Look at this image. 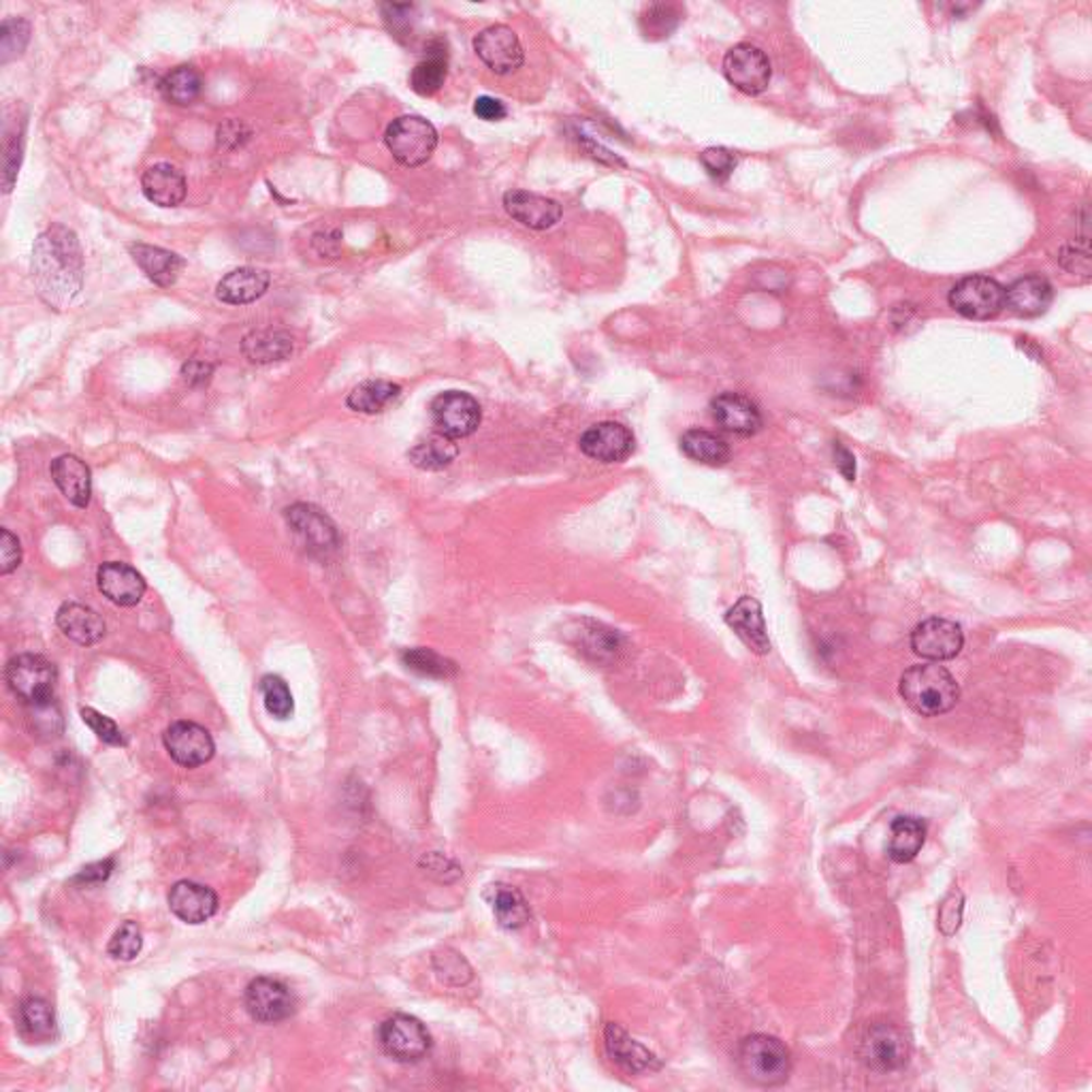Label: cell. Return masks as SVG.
Wrapping results in <instances>:
<instances>
[{
	"label": "cell",
	"instance_id": "cell-39",
	"mask_svg": "<svg viewBox=\"0 0 1092 1092\" xmlns=\"http://www.w3.org/2000/svg\"><path fill=\"white\" fill-rule=\"evenodd\" d=\"M580 651L593 658L596 662L613 660L621 651V636L613 629H604L602 625H593L591 629L580 632Z\"/></svg>",
	"mask_w": 1092,
	"mask_h": 1092
},
{
	"label": "cell",
	"instance_id": "cell-41",
	"mask_svg": "<svg viewBox=\"0 0 1092 1092\" xmlns=\"http://www.w3.org/2000/svg\"><path fill=\"white\" fill-rule=\"evenodd\" d=\"M401 660L408 670L431 679H448L455 674V664L431 649H408Z\"/></svg>",
	"mask_w": 1092,
	"mask_h": 1092
},
{
	"label": "cell",
	"instance_id": "cell-44",
	"mask_svg": "<svg viewBox=\"0 0 1092 1092\" xmlns=\"http://www.w3.org/2000/svg\"><path fill=\"white\" fill-rule=\"evenodd\" d=\"M22 149H24V137L22 131H11L9 127L4 129V147H2V191H13V184L17 180V171L22 165Z\"/></svg>",
	"mask_w": 1092,
	"mask_h": 1092
},
{
	"label": "cell",
	"instance_id": "cell-5",
	"mask_svg": "<svg viewBox=\"0 0 1092 1092\" xmlns=\"http://www.w3.org/2000/svg\"><path fill=\"white\" fill-rule=\"evenodd\" d=\"M384 142L397 163L421 167L437 147V131L421 116H401L388 124Z\"/></svg>",
	"mask_w": 1092,
	"mask_h": 1092
},
{
	"label": "cell",
	"instance_id": "cell-6",
	"mask_svg": "<svg viewBox=\"0 0 1092 1092\" xmlns=\"http://www.w3.org/2000/svg\"><path fill=\"white\" fill-rule=\"evenodd\" d=\"M382 1052L397 1063H419L431 1049L428 1027L408 1013L386 1018L379 1029Z\"/></svg>",
	"mask_w": 1092,
	"mask_h": 1092
},
{
	"label": "cell",
	"instance_id": "cell-57",
	"mask_svg": "<svg viewBox=\"0 0 1092 1092\" xmlns=\"http://www.w3.org/2000/svg\"><path fill=\"white\" fill-rule=\"evenodd\" d=\"M113 868V862L107 860V862H98V864H93L88 868H84V873L77 875V881H105L109 877Z\"/></svg>",
	"mask_w": 1092,
	"mask_h": 1092
},
{
	"label": "cell",
	"instance_id": "cell-8",
	"mask_svg": "<svg viewBox=\"0 0 1092 1092\" xmlns=\"http://www.w3.org/2000/svg\"><path fill=\"white\" fill-rule=\"evenodd\" d=\"M11 692L28 705L51 700L56 685V668L41 656L24 653L13 658L4 670Z\"/></svg>",
	"mask_w": 1092,
	"mask_h": 1092
},
{
	"label": "cell",
	"instance_id": "cell-49",
	"mask_svg": "<svg viewBox=\"0 0 1092 1092\" xmlns=\"http://www.w3.org/2000/svg\"><path fill=\"white\" fill-rule=\"evenodd\" d=\"M28 707H31L28 717L35 723L37 732H44V734H49V736H56L60 732L62 719H60L58 709L51 705V700L37 703V705H28Z\"/></svg>",
	"mask_w": 1092,
	"mask_h": 1092
},
{
	"label": "cell",
	"instance_id": "cell-23",
	"mask_svg": "<svg viewBox=\"0 0 1092 1092\" xmlns=\"http://www.w3.org/2000/svg\"><path fill=\"white\" fill-rule=\"evenodd\" d=\"M129 252L137 267L145 274V278L156 286H173L178 283L184 261L171 250L158 248V245H147V243H131Z\"/></svg>",
	"mask_w": 1092,
	"mask_h": 1092
},
{
	"label": "cell",
	"instance_id": "cell-42",
	"mask_svg": "<svg viewBox=\"0 0 1092 1092\" xmlns=\"http://www.w3.org/2000/svg\"><path fill=\"white\" fill-rule=\"evenodd\" d=\"M261 696H263L265 709H267L269 715H274L276 719H288L292 715V711H295L292 694H290L285 679H280L276 674L263 676V681H261Z\"/></svg>",
	"mask_w": 1092,
	"mask_h": 1092
},
{
	"label": "cell",
	"instance_id": "cell-51",
	"mask_svg": "<svg viewBox=\"0 0 1092 1092\" xmlns=\"http://www.w3.org/2000/svg\"><path fill=\"white\" fill-rule=\"evenodd\" d=\"M1058 261L1063 263V267L1071 274H1082L1089 278L1091 274V252L1089 248H1078V245H1067L1060 250L1058 254Z\"/></svg>",
	"mask_w": 1092,
	"mask_h": 1092
},
{
	"label": "cell",
	"instance_id": "cell-27",
	"mask_svg": "<svg viewBox=\"0 0 1092 1092\" xmlns=\"http://www.w3.org/2000/svg\"><path fill=\"white\" fill-rule=\"evenodd\" d=\"M272 285V276L265 269L239 267L227 274L218 286L216 297L229 305H245L261 299Z\"/></svg>",
	"mask_w": 1092,
	"mask_h": 1092
},
{
	"label": "cell",
	"instance_id": "cell-28",
	"mask_svg": "<svg viewBox=\"0 0 1092 1092\" xmlns=\"http://www.w3.org/2000/svg\"><path fill=\"white\" fill-rule=\"evenodd\" d=\"M143 194L158 207H178L187 196V178L173 165L149 167L142 178Z\"/></svg>",
	"mask_w": 1092,
	"mask_h": 1092
},
{
	"label": "cell",
	"instance_id": "cell-53",
	"mask_svg": "<svg viewBox=\"0 0 1092 1092\" xmlns=\"http://www.w3.org/2000/svg\"><path fill=\"white\" fill-rule=\"evenodd\" d=\"M475 113L480 120L497 122V120H504L508 111H506L502 100H497L493 96H480V98H476Z\"/></svg>",
	"mask_w": 1092,
	"mask_h": 1092
},
{
	"label": "cell",
	"instance_id": "cell-31",
	"mask_svg": "<svg viewBox=\"0 0 1092 1092\" xmlns=\"http://www.w3.org/2000/svg\"><path fill=\"white\" fill-rule=\"evenodd\" d=\"M241 352L250 363L256 365L285 361L292 355V337L286 332L274 329L248 333L241 341Z\"/></svg>",
	"mask_w": 1092,
	"mask_h": 1092
},
{
	"label": "cell",
	"instance_id": "cell-33",
	"mask_svg": "<svg viewBox=\"0 0 1092 1092\" xmlns=\"http://www.w3.org/2000/svg\"><path fill=\"white\" fill-rule=\"evenodd\" d=\"M681 451L696 464L723 466L730 459V446L723 437L705 429H689L681 437Z\"/></svg>",
	"mask_w": 1092,
	"mask_h": 1092
},
{
	"label": "cell",
	"instance_id": "cell-13",
	"mask_svg": "<svg viewBox=\"0 0 1092 1092\" xmlns=\"http://www.w3.org/2000/svg\"><path fill=\"white\" fill-rule=\"evenodd\" d=\"M286 521L295 529V533L301 538L303 547L312 555L327 560L339 549V536L335 531V525L316 506L295 504L286 511Z\"/></svg>",
	"mask_w": 1092,
	"mask_h": 1092
},
{
	"label": "cell",
	"instance_id": "cell-46",
	"mask_svg": "<svg viewBox=\"0 0 1092 1092\" xmlns=\"http://www.w3.org/2000/svg\"><path fill=\"white\" fill-rule=\"evenodd\" d=\"M700 163L707 169V173L717 182H725L732 171L736 169V156L734 152L725 147H709L700 154Z\"/></svg>",
	"mask_w": 1092,
	"mask_h": 1092
},
{
	"label": "cell",
	"instance_id": "cell-11",
	"mask_svg": "<svg viewBox=\"0 0 1092 1092\" xmlns=\"http://www.w3.org/2000/svg\"><path fill=\"white\" fill-rule=\"evenodd\" d=\"M245 1009L252 1020L276 1024L295 1013L297 998L280 980L256 977L245 988Z\"/></svg>",
	"mask_w": 1092,
	"mask_h": 1092
},
{
	"label": "cell",
	"instance_id": "cell-48",
	"mask_svg": "<svg viewBox=\"0 0 1092 1092\" xmlns=\"http://www.w3.org/2000/svg\"><path fill=\"white\" fill-rule=\"evenodd\" d=\"M82 719H84V723H86V725L95 732L96 736H98L103 743H107V745H116V747L124 745V736H122L120 728H118V725H116L109 717L100 715V712L95 711V709H82Z\"/></svg>",
	"mask_w": 1092,
	"mask_h": 1092
},
{
	"label": "cell",
	"instance_id": "cell-21",
	"mask_svg": "<svg viewBox=\"0 0 1092 1092\" xmlns=\"http://www.w3.org/2000/svg\"><path fill=\"white\" fill-rule=\"evenodd\" d=\"M1054 299V288L1044 276L1031 274L1018 278L1009 288H1005V305L1024 319H1035L1047 312Z\"/></svg>",
	"mask_w": 1092,
	"mask_h": 1092
},
{
	"label": "cell",
	"instance_id": "cell-30",
	"mask_svg": "<svg viewBox=\"0 0 1092 1092\" xmlns=\"http://www.w3.org/2000/svg\"><path fill=\"white\" fill-rule=\"evenodd\" d=\"M924 841H926V824L920 817L901 815L890 826L888 857L899 862V864H907L920 854V850L924 848Z\"/></svg>",
	"mask_w": 1092,
	"mask_h": 1092
},
{
	"label": "cell",
	"instance_id": "cell-9",
	"mask_svg": "<svg viewBox=\"0 0 1092 1092\" xmlns=\"http://www.w3.org/2000/svg\"><path fill=\"white\" fill-rule=\"evenodd\" d=\"M725 80L743 95H761L772 77V67L768 56L752 44H739L723 58Z\"/></svg>",
	"mask_w": 1092,
	"mask_h": 1092
},
{
	"label": "cell",
	"instance_id": "cell-36",
	"mask_svg": "<svg viewBox=\"0 0 1092 1092\" xmlns=\"http://www.w3.org/2000/svg\"><path fill=\"white\" fill-rule=\"evenodd\" d=\"M401 395V386L388 381H365L348 395V408L361 415H379Z\"/></svg>",
	"mask_w": 1092,
	"mask_h": 1092
},
{
	"label": "cell",
	"instance_id": "cell-16",
	"mask_svg": "<svg viewBox=\"0 0 1092 1092\" xmlns=\"http://www.w3.org/2000/svg\"><path fill=\"white\" fill-rule=\"evenodd\" d=\"M580 451L600 464H621L634 453V435L621 423H598L583 433Z\"/></svg>",
	"mask_w": 1092,
	"mask_h": 1092
},
{
	"label": "cell",
	"instance_id": "cell-29",
	"mask_svg": "<svg viewBox=\"0 0 1092 1092\" xmlns=\"http://www.w3.org/2000/svg\"><path fill=\"white\" fill-rule=\"evenodd\" d=\"M484 899L491 904L495 920L506 931H517L529 922V904L521 892L506 884H493L487 888Z\"/></svg>",
	"mask_w": 1092,
	"mask_h": 1092
},
{
	"label": "cell",
	"instance_id": "cell-40",
	"mask_svg": "<svg viewBox=\"0 0 1092 1092\" xmlns=\"http://www.w3.org/2000/svg\"><path fill=\"white\" fill-rule=\"evenodd\" d=\"M31 41V24L22 17L4 20L0 26V62L7 64L24 53Z\"/></svg>",
	"mask_w": 1092,
	"mask_h": 1092
},
{
	"label": "cell",
	"instance_id": "cell-26",
	"mask_svg": "<svg viewBox=\"0 0 1092 1092\" xmlns=\"http://www.w3.org/2000/svg\"><path fill=\"white\" fill-rule=\"evenodd\" d=\"M56 623L69 640H73L82 647H93L105 636V621L96 613L95 609H91L86 604H77V602L62 604L58 615H56Z\"/></svg>",
	"mask_w": 1092,
	"mask_h": 1092
},
{
	"label": "cell",
	"instance_id": "cell-38",
	"mask_svg": "<svg viewBox=\"0 0 1092 1092\" xmlns=\"http://www.w3.org/2000/svg\"><path fill=\"white\" fill-rule=\"evenodd\" d=\"M203 82L194 67H178L160 82V93L173 105H191L201 95Z\"/></svg>",
	"mask_w": 1092,
	"mask_h": 1092
},
{
	"label": "cell",
	"instance_id": "cell-52",
	"mask_svg": "<svg viewBox=\"0 0 1092 1092\" xmlns=\"http://www.w3.org/2000/svg\"><path fill=\"white\" fill-rule=\"evenodd\" d=\"M22 560V549L17 538L9 531L2 529L0 533V574H9L20 566Z\"/></svg>",
	"mask_w": 1092,
	"mask_h": 1092
},
{
	"label": "cell",
	"instance_id": "cell-50",
	"mask_svg": "<svg viewBox=\"0 0 1092 1092\" xmlns=\"http://www.w3.org/2000/svg\"><path fill=\"white\" fill-rule=\"evenodd\" d=\"M962 892L960 890H951L950 897L944 901L941 909H939V928L944 935L951 937L958 928H960V922H962Z\"/></svg>",
	"mask_w": 1092,
	"mask_h": 1092
},
{
	"label": "cell",
	"instance_id": "cell-35",
	"mask_svg": "<svg viewBox=\"0 0 1092 1092\" xmlns=\"http://www.w3.org/2000/svg\"><path fill=\"white\" fill-rule=\"evenodd\" d=\"M457 453H459V448H457L455 440H451V437H446V435H442V433L435 431V433L425 435L423 440H419L410 448L408 457H410V461L417 468L435 472V470L448 468L455 461Z\"/></svg>",
	"mask_w": 1092,
	"mask_h": 1092
},
{
	"label": "cell",
	"instance_id": "cell-34",
	"mask_svg": "<svg viewBox=\"0 0 1092 1092\" xmlns=\"http://www.w3.org/2000/svg\"><path fill=\"white\" fill-rule=\"evenodd\" d=\"M17 1024L26 1040L49 1042L56 1037V1016L48 1000L31 997L17 1007Z\"/></svg>",
	"mask_w": 1092,
	"mask_h": 1092
},
{
	"label": "cell",
	"instance_id": "cell-12",
	"mask_svg": "<svg viewBox=\"0 0 1092 1092\" xmlns=\"http://www.w3.org/2000/svg\"><path fill=\"white\" fill-rule=\"evenodd\" d=\"M964 645V634L958 623L950 619L931 617L915 625L911 634V649L933 662L953 660Z\"/></svg>",
	"mask_w": 1092,
	"mask_h": 1092
},
{
	"label": "cell",
	"instance_id": "cell-20",
	"mask_svg": "<svg viewBox=\"0 0 1092 1092\" xmlns=\"http://www.w3.org/2000/svg\"><path fill=\"white\" fill-rule=\"evenodd\" d=\"M169 909L187 924H203L216 915L218 897L212 888L184 879L171 888Z\"/></svg>",
	"mask_w": 1092,
	"mask_h": 1092
},
{
	"label": "cell",
	"instance_id": "cell-2",
	"mask_svg": "<svg viewBox=\"0 0 1092 1092\" xmlns=\"http://www.w3.org/2000/svg\"><path fill=\"white\" fill-rule=\"evenodd\" d=\"M902 700L922 717H939L950 712L958 698L960 687L950 670L939 664H922L909 668L901 676L899 685Z\"/></svg>",
	"mask_w": 1092,
	"mask_h": 1092
},
{
	"label": "cell",
	"instance_id": "cell-3",
	"mask_svg": "<svg viewBox=\"0 0 1092 1092\" xmlns=\"http://www.w3.org/2000/svg\"><path fill=\"white\" fill-rule=\"evenodd\" d=\"M743 1073L760 1087H779L792 1073V1054L783 1042L770 1035H749L739 1047Z\"/></svg>",
	"mask_w": 1092,
	"mask_h": 1092
},
{
	"label": "cell",
	"instance_id": "cell-14",
	"mask_svg": "<svg viewBox=\"0 0 1092 1092\" xmlns=\"http://www.w3.org/2000/svg\"><path fill=\"white\" fill-rule=\"evenodd\" d=\"M478 58L497 75H508L521 69L525 60L521 41L517 33L504 24L484 28L475 39Z\"/></svg>",
	"mask_w": 1092,
	"mask_h": 1092
},
{
	"label": "cell",
	"instance_id": "cell-32",
	"mask_svg": "<svg viewBox=\"0 0 1092 1092\" xmlns=\"http://www.w3.org/2000/svg\"><path fill=\"white\" fill-rule=\"evenodd\" d=\"M448 56L440 41L428 46V56L412 69L410 86L417 95L433 96L446 82Z\"/></svg>",
	"mask_w": 1092,
	"mask_h": 1092
},
{
	"label": "cell",
	"instance_id": "cell-19",
	"mask_svg": "<svg viewBox=\"0 0 1092 1092\" xmlns=\"http://www.w3.org/2000/svg\"><path fill=\"white\" fill-rule=\"evenodd\" d=\"M96 583L100 593L118 607H135L142 602L145 593V580L142 574L131 568L129 564L120 562L103 564L96 572Z\"/></svg>",
	"mask_w": 1092,
	"mask_h": 1092
},
{
	"label": "cell",
	"instance_id": "cell-4",
	"mask_svg": "<svg viewBox=\"0 0 1092 1092\" xmlns=\"http://www.w3.org/2000/svg\"><path fill=\"white\" fill-rule=\"evenodd\" d=\"M857 1054L862 1063L879 1073L899 1071L909 1060V1040L899 1024L890 1020L871 1022L860 1040Z\"/></svg>",
	"mask_w": 1092,
	"mask_h": 1092
},
{
	"label": "cell",
	"instance_id": "cell-55",
	"mask_svg": "<svg viewBox=\"0 0 1092 1092\" xmlns=\"http://www.w3.org/2000/svg\"><path fill=\"white\" fill-rule=\"evenodd\" d=\"M835 464L837 468L841 470V475L845 476L848 480H854L855 478V457L854 453L850 448H845L843 444H835Z\"/></svg>",
	"mask_w": 1092,
	"mask_h": 1092
},
{
	"label": "cell",
	"instance_id": "cell-37",
	"mask_svg": "<svg viewBox=\"0 0 1092 1092\" xmlns=\"http://www.w3.org/2000/svg\"><path fill=\"white\" fill-rule=\"evenodd\" d=\"M681 20H683V11L679 4L656 2V4H649L640 13V33L649 41H662L679 28Z\"/></svg>",
	"mask_w": 1092,
	"mask_h": 1092
},
{
	"label": "cell",
	"instance_id": "cell-43",
	"mask_svg": "<svg viewBox=\"0 0 1092 1092\" xmlns=\"http://www.w3.org/2000/svg\"><path fill=\"white\" fill-rule=\"evenodd\" d=\"M433 969L437 977L451 986H464L472 980V967L455 950H444L433 956Z\"/></svg>",
	"mask_w": 1092,
	"mask_h": 1092
},
{
	"label": "cell",
	"instance_id": "cell-25",
	"mask_svg": "<svg viewBox=\"0 0 1092 1092\" xmlns=\"http://www.w3.org/2000/svg\"><path fill=\"white\" fill-rule=\"evenodd\" d=\"M51 478L64 497L77 508H86L93 497V476L75 455H62L51 464Z\"/></svg>",
	"mask_w": 1092,
	"mask_h": 1092
},
{
	"label": "cell",
	"instance_id": "cell-45",
	"mask_svg": "<svg viewBox=\"0 0 1092 1092\" xmlns=\"http://www.w3.org/2000/svg\"><path fill=\"white\" fill-rule=\"evenodd\" d=\"M142 946V928L137 926V922H131V920H129V922H124V924L116 931V935H113V937H111V941H109V948H107V951H109V956H111V958H116V960H133V958H137V956H140Z\"/></svg>",
	"mask_w": 1092,
	"mask_h": 1092
},
{
	"label": "cell",
	"instance_id": "cell-10",
	"mask_svg": "<svg viewBox=\"0 0 1092 1092\" xmlns=\"http://www.w3.org/2000/svg\"><path fill=\"white\" fill-rule=\"evenodd\" d=\"M480 406L472 395L461 391H448L433 399L431 419L435 431L451 437L461 440L472 435L480 425Z\"/></svg>",
	"mask_w": 1092,
	"mask_h": 1092
},
{
	"label": "cell",
	"instance_id": "cell-18",
	"mask_svg": "<svg viewBox=\"0 0 1092 1092\" xmlns=\"http://www.w3.org/2000/svg\"><path fill=\"white\" fill-rule=\"evenodd\" d=\"M504 207L517 223L533 231H547L562 220V205L553 199L533 192H506Z\"/></svg>",
	"mask_w": 1092,
	"mask_h": 1092
},
{
	"label": "cell",
	"instance_id": "cell-7",
	"mask_svg": "<svg viewBox=\"0 0 1092 1092\" xmlns=\"http://www.w3.org/2000/svg\"><path fill=\"white\" fill-rule=\"evenodd\" d=\"M950 305L964 319L991 321L1005 308V288L991 276H967L951 288Z\"/></svg>",
	"mask_w": 1092,
	"mask_h": 1092
},
{
	"label": "cell",
	"instance_id": "cell-24",
	"mask_svg": "<svg viewBox=\"0 0 1092 1092\" xmlns=\"http://www.w3.org/2000/svg\"><path fill=\"white\" fill-rule=\"evenodd\" d=\"M604 1044L609 1056L629 1073H645L660 1069V1060L653 1052L638 1042H634L619 1024H607L604 1029Z\"/></svg>",
	"mask_w": 1092,
	"mask_h": 1092
},
{
	"label": "cell",
	"instance_id": "cell-54",
	"mask_svg": "<svg viewBox=\"0 0 1092 1092\" xmlns=\"http://www.w3.org/2000/svg\"><path fill=\"white\" fill-rule=\"evenodd\" d=\"M231 127H233V133H231L229 124L220 127V131H218V142H220V145H227V147H238V145H241V142H245V140H248L250 131H248L241 122H238V120H231Z\"/></svg>",
	"mask_w": 1092,
	"mask_h": 1092
},
{
	"label": "cell",
	"instance_id": "cell-56",
	"mask_svg": "<svg viewBox=\"0 0 1092 1092\" xmlns=\"http://www.w3.org/2000/svg\"><path fill=\"white\" fill-rule=\"evenodd\" d=\"M182 374H184V381L192 384V386H196V384H205V382L209 381V376H212V365H207L205 361L194 359V361L184 365V372H182Z\"/></svg>",
	"mask_w": 1092,
	"mask_h": 1092
},
{
	"label": "cell",
	"instance_id": "cell-15",
	"mask_svg": "<svg viewBox=\"0 0 1092 1092\" xmlns=\"http://www.w3.org/2000/svg\"><path fill=\"white\" fill-rule=\"evenodd\" d=\"M165 747L180 766L196 768L214 758L216 745L212 734L194 721H176L165 732Z\"/></svg>",
	"mask_w": 1092,
	"mask_h": 1092
},
{
	"label": "cell",
	"instance_id": "cell-17",
	"mask_svg": "<svg viewBox=\"0 0 1092 1092\" xmlns=\"http://www.w3.org/2000/svg\"><path fill=\"white\" fill-rule=\"evenodd\" d=\"M711 415L717 428H721L732 435L749 437V435H756L761 429V415L758 406L747 395H741V393L717 395L712 399Z\"/></svg>",
	"mask_w": 1092,
	"mask_h": 1092
},
{
	"label": "cell",
	"instance_id": "cell-1",
	"mask_svg": "<svg viewBox=\"0 0 1092 1092\" xmlns=\"http://www.w3.org/2000/svg\"><path fill=\"white\" fill-rule=\"evenodd\" d=\"M31 274L41 299L62 310L84 286V254L77 236L64 225H51L33 248Z\"/></svg>",
	"mask_w": 1092,
	"mask_h": 1092
},
{
	"label": "cell",
	"instance_id": "cell-47",
	"mask_svg": "<svg viewBox=\"0 0 1092 1092\" xmlns=\"http://www.w3.org/2000/svg\"><path fill=\"white\" fill-rule=\"evenodd\" d=\"M412 11H415L412 4H391V2L382 4L384 22L393 33V37H397L399 41L404 37H410L412 33Z\"/></svg>",
	"mask_w": 1092,
	"mask_h": 1092
},
{
	"label": "cell",
	"instance_id": "cell-22",
	"mask_svg": "<svg viewBox=\"0 0 1092 1092\" xmlns=\"http://www.w3.org/2000/svg\"><path fill=\"white\" fill-rule=\"evenodd\" d=\"M725 623L736 632V636L758 656L770 651V638L766 632V621L761 615L758 600L745 596L725 615Z\"/></svg>",
	"mask_w": 1092,
	"mask_h": 1092
}]
</instances>
